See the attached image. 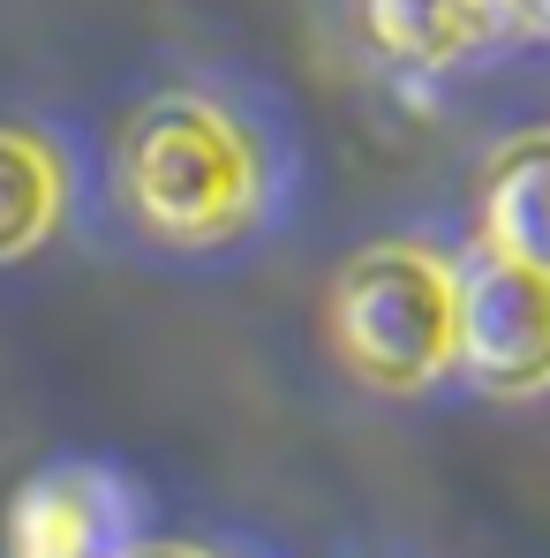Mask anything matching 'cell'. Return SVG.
Instances as JSON below:
<instances>
[{"mask_svg":"<svg viewBox=\"0 0 550 558\" xmlns=\"http://www.w3.org/2000/svg\"><path fill=\"white\" fill-rule=\"evenodd\" d=\"M121 189L136 219L167 242H234L265 204V159L227 106L174 92L129 121Z\"/></svg>","mask_w":550,"mask_h":558,"instance_id":"1","label":"cell"},{"mask_svg":"<svg viewBox=\"0 0 550 558\" xmlns=\"http://www.w3.org/2000/svg\"><path fill=\"white\" fill-rule=\"evenodd\" d=\"M332 340L377 392L438 385L460 371V272L415 242H377L332 287Z\"/></svg>","mask_w":550,"mask_h":558,"instance_id":"2","label":"cell"},{"mask_svg":"<svg viewBox=\"0 0 550 558\" xmlns=\"http://www.w3.org/2000/svg\"><path fill=\"white\" fill-rule=\"evenodd\" d=\"M460 371L498 400L550 392V272L498 250L460 265Z\"/></svg>","mask_w":550,"mask_h":558,"instance_id":"3","label":"cell"},{"mask_svg":"<svg viewBox=\"0 0 550 558\" xmlns=\"http://www.w3.org/2000/svg\"><path fill=\"white\" fill-rule=\"evenodd\" d=\"M129 498L106 468H46L15 490L0 558H129Z\"/></svg>","mask_w":550,"mask_h":558,"instance_id":"4","label":"cell"},{"mask_svg":"<svg viewBox=\"0 0 550 558\" xmlns=\"http://www.w3.org/2000/svg\"><path fill=\"white\" fill-rule=\"evenodd\" d=\"M475 219H482V250L550 272V129L505 136V144L482 159Z\"/></svg>","mask_w":550,"mask_h":558,"instance_id":"5","label":"cell"},{"mask_svg":"<svg viewBox=\"0 0 550 558\" xmlns=\"http://www.w3.org/2000/svg\"><path fill=\"white\" fill-rule=\"evenodd\" d=\"M513 15L521 0H363L369 38L407 69H445L460 53L490 46Z\"/></svg>","mask_w":550,"mask_h":558,"instance_id":"6","label":"cell"},{"mask_svg":"<svg viewBox=\"0 0 550 558\" xmlns=\"http://www.w3.org/2000/svg\"><path fill=\"white\" fill-rule=\"evenodd\" d=\"M61 159L38 144V136H23V129H0V265H15V257H30L53 227H61Z\"/></svg>","mask_w":550,"mask_h":558,"instance_id":"7","label":"cell"},{"mask_svg":"<svg viewBox=\"0 0 550 558\" xmlns=\"http://www.w3.org/2000/svg\"><path fill=\"white\" fill-rule=\"evenodd\" d=\"M129 558H211V551H196V544H136Z\"/></svg>","mask_w":550,"mask_h":558,"instance_id":"8","label":"cell"},{"mask_svg":"<svg viewBox=\"0 0 550 558\" xmlns=\"http://www.w3.org/2000/svg\"><path fill=\"white\" fill-rule=\"evenodd\" d=\"M521 15H528V23H536V31L550 38V0H521Z\"/></svg>","mask_w":550,"mask_h":558,"instance_id":"9","label":"cell"}]
</instances>
